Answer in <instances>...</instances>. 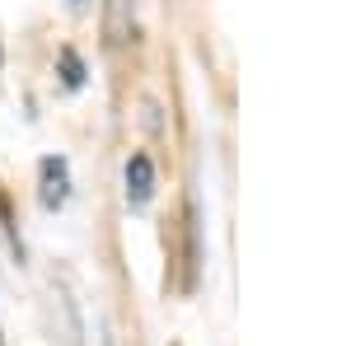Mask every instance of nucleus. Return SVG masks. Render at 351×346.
I'll return each mask as SVG.
<instances>
[{
  "mask_svg": "<svg viewBox=\"0 0 351 346\" xmlns=\"http://www.w3.org/2000/svg\"><path fill=\"white\" fill-rule=\"evenodd\" d=\"M38 173H43L38 201H43L47 211H61V206H66V197H71V173H66V160H43V164H38Z\"/></svg>",
  "mask_w": 351,
  "mask_h": 346,
  "instance_id": "f257e3e1",
  "label": "nucleus"
},
{
  "mask_svg": "<svg viewBox=\"0 0 351 346\" xmlns=\"http://www.w3.org/2000/svg\"><path fill=\"white\" fill-rule=\"evenodd\" d=\"M150 197H155V164H150V155H132L127 160V201L145 206Z\"/></svg>",
  "mask_w": 351,
  "mask_h": 346,
  "instance_id": "f03ea898",
  "label": "nucleus"
},
{
  "mask_svg": "<svg viewBox=\"0 0 351 346\" xmlns=\"http://www.w3.org/2000/svg\"><path fill=\"white\" fill-rule=\"evenodd\" d=\"M104 33H108L112 47H122L132 38V0H108V19H104Z\"/></svg>",
  "mask_w": 351,
  "mask_h": 346,
  "instance_id": "7ed1b4c3",
  "label": "nucleus"
},
{
  "mask_svg": "<svg viewBox=\"0 0 351 346\" xmlns=\"http://www.w3.org/2000/svg\"><path fill=\"white\" fill-rule=\"evenodd\" d=\"M61 80L71 84V89H80V84H84V66H80V56H75V52H61Z\"/></svg>",
  "mask_w": 351,
  "mask_h": 346,
  "instance_id": "20e7f679",
  "label": "nucleus"
}]
</instances>
